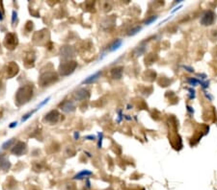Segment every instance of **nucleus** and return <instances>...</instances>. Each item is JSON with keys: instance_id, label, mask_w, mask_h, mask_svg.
Segmentation results:
<instances>
[{"instance_id": "nucleus-27", "label": "nucleus", "mask_w": 217, "mask_h": 190, "mask_svg": "<svg viewBox=\"0 0 217 190\" xmlns=\"http://www.w3.org/2000/svg\"><path fill=\"white\" fill-rule=\"evenodd\" d=\"M98 148H100L102 147V140H103V134L102 133H98Z\"/></svg>"}, {"instance_id": "nucleus-35", "label": "nucleus", "mask_w": 217, "mask_h": 190, "mask_svg": "<svg viewBox=\"0 0 217 190\" xmlns=\"http://www.w3.org/2000/svg\"><path fill=\"white\" fill-rule=\"evenodd\" d=\"M197 77H200L202 81H204V80H207V78H208V76L205 75V74H204V73H198L197 74Z\"/></svg>"}, {"instance_id": "nucleus-41", "label": "nucleus", "mask_w": 217, "mask_h": 190, "mask_svg": "<svg viewBox=\"0 0 217 190\" xmlns=\"http://www.w3.org/2000/svg\"><path fill=\"white\" fill-rule=\"evenodd\" d=\"M16 125H18V122H13V123H11V125L9 127L10 128H14V127H16Z\"/></svg>"}, {"instance_id": "nucleus-6", "label": "nucleus", "mask_w": 217, "mask_h": 190, "mask_svg": "<svg viewBox=\"0 0 217 190\" xmlns=\"http://www.w3.org/2000/svg\"><path fill=\"white\" fill-rule=\"evenodd\" d=\"M18 44V37L15 33H8L4 38V45L9 50H14Z\"/></svg>"}, {"instance_id": "nucleus-5", "label": "nucleus", "mask_w": 217, "mask_h": 190, "mask_svg": "<svg viewBox=\"0 0 217 190\" xmlns=\"http://www.w3.org/2000/svg\"><path fill=\"white\" fill-rule=\"evenodd\" d=\"M216 20V13L211 10H208L203 13V15L200 18V23L203 26H210L214 24Z\"/></svg>"}, {"instance_id": "nucleus-43", "label": "nucleus", "mask_w": 217, "mask_h": 190, "mask_svg": "<svg viewBox=\"0 0 217 190\" xmlns=\"http://www.w3.org/2000/svg\"><path fill=\"white\" fill-rule=\"evenodd\" d=\"M2 19H3V15H2V13L0 12V21H1Z\"/></svg>"}, {"instance_id": "nucleus-11", "label": "nucleus", "mask_w": 217, "mask_h": 190, "mask_svg": "<svg viewBox=\"0 0 217 190\" xmlns=\"http://www.w3.org/2000/svg\"><path fill=\"white\" fill-rule=\"evenodd\" d=\"M75 99L77 101H83L87 100L90 97V91L87 89H79L75 92Z\"/></svg>"}, {"instance_id": "nucleus-13", "label": "nucleus", "mask_w": 217, "mask_h": 190, "mask_svg": "<svg viewBox=\"0 0 217 190\" xmlns=\"http://www.w3.org/2000/svg\"><path fill=\"white\" fill-rule=\"evenodd\" d=\"M60 109H61L64 112L70 113V112H73L75 111V105L73 101L67 100V101L61 103V105H60Z\"/></svg>"}, {"instance_id": "nucleus-38", "label": "nucleus", "mask_w": 217, "mask_h": 190, "mask_svg": "<svg viewBox=\"0 0 217 190\" xmlns=\"http://www.w3.org/2000/svg\"><path fill=\"white\" fill-rule=\"evenodd\" d=\"M123 118H125V120H127V121L132 120V116H130V115H128V114H123Z\"/></svg>"}, {"instance_id": "nucleus-16", "label": "nucleus", "mask_w": 217, "mask_h": 190, "mask_svg": "<svg viewBox=\"0 0 217 190\" xmlns=\"http://www.w3.org/2000/svg\"><path fill=\"white\" fill-rule=\"evenodd\" d=\"M101 74H102V72L100 70V71H98V72H96V73H94L93 75H90L88 78H86L84 80L83 82H82V84H85V85H88V84H92V83H94V82H96L97 80L98 79V78H100V76H101Z\"/></svg>"}, {"instance_id": "nucleus-42", "label": "nucleus", "mask_w": 217, "mask_h": 190, "mask_svg": "<svg viewBox=\"0 0 217 190\" xmlns=\"http://www.w3.org/2000/svg\"><path fill=\"white\" fill-rule=\"evenodd\" d=\"M132 109V106H131L130 104H128L127 106H126V109Z\"/></svg>"}, {"instance_id": "nucleus-14", "label": "nucleus", "mask_w": 217, "mask_h": 190, "mask_svg": "<svg viewBox=\"0 0 217 190\" xmlns=\"http://www.w3.org/2000/svg\"><path fill=\"white\" fill-rule=\"evenodd\" d=\"M123 45V40H121V38H117V40H113L112 42L109 44L108 46H107V49L106 51L108 52H114L118 50V49H120L121 46Z\"/></svg>"}, {"instance_id": "nucleus-40", "label": "nucleus", "mask_w": 217, "mask_h": 190, "mask_svg": "<svg viewBox=\"0 0 217 190\" xmlns=\"http://www.w3.org/2000/svg\"><path fill=\"white\" fill-rule=\"evenodd\" d=\"M86 187L88 189H90L91 188V183H90V181H89V179H86Z\"/></svg>"}, {"instance_id": "nucleus-10", "label": "nucleus", "mask_w": 217, "mask_h": 190, "mask_svg": "<svg viewBox=\"0 0 217 190\" xmlns=\"http://www.w3.org/2000/svg\"><path fill=\"white\" fill-rule=\"evenodd\" d=\"M35 60H36V56L35 54L33 53V52L29 51V52H26L25 54H24L23 56V62L24 64H25L26 67H33L35 64Z\"/></svg>"}, {"instance_id": "nucleus-20", "label": "nucleus", "mask_w": 217, "mask_h": 190, "mask_svg": "<svg viewBox=\"0 0 217 190\" xmlns=\"http://www.w3.org/2000/svg\"><path fill=\"white\" fill-rule=\"evenodd\" d=\"M188 91V99L189 100H193L196 97V90L194 89V87H186Z\"/></svg>"}, {"instance_id": "nucleus-18", "label": "nucleus", "mask_w": 217, "mask_h": 190, "mask_svg": "<svg viewBox=\"0 0 217 190\" xmlns=\"http://www.w3.org/2000/svg\"><path fill=\"white\" fill-rule=\"evenodd\" d=\"M10 168H11V162L5 156H1V158H0V169L3 170V171H7Z\"/></svg>"}, {"instance_id": "nucleus-8", "label": "nucleus", "mask_w": 217, "mask_h": 190, "mask_svg": "<svg viewBox=\"0 0 217 190\" xmlns=\"http://www.w3.org/2000/svg\"><path fill=\"white\" fill-rule=\"evenodd\" d=\"M27 151V146L26 143L22 141H18L16 143V145L13 147L12 153L16 156H22L23 154H25Z\"/></svg>"}, {"instance_id": "nucleus-19", "label": "nucleus", "mask_w": 217, "mask_h": 190, "mask_svg": "<svg viewBox=\"0 0 217 190\" xmlns=\"http://www.w3.org/2000/svg\"><path fill=\"white\" fill-rule=\"evenodd\" d=\"M186 83H187L189 86H191V87H194L199 85L200 80L197 78H194V77H188V78L186 79Z\"/></svg>"}, {"instance_id": "nucleus-7", "label": "nucleus", "mask_w": 217, "mask_h": 190, "mask_svg": "<svg viewBox=\"0 0 217 190\" xmlns=\"http://www.w3.org/2000/svg\"><path fill=\"white\" fill-rule=\"evenodd\" d=\"M18 71H20L18 65L14 62H10L6 65V67H5V73H6L7 78H13V77H15L16 74L18 73Z\"/></svg>"}, {"instance_id": "nucleus-33", "label": "nucleus", "mask_w": 217, "mask_h": 190, "mask_svg": "<svg viewBox=\"0 0 217 190\" xmlns=\"http://www.w3.org/2000/svg\"><path fill=\"white\" fill-rule=\"evenodd\" d=\"M204 95H205V97L208 99V101H211L213 99V96L210 94V93H208V92H207L205 90H204Z\"/></svg>"}, {"instance_id": "nucleus-25", "label": "nucleus", "mask_w": 217, "mask_h": 190, "mask_svg": "<svg viewBox=\"0 0 217 190\" xmlns=\"http://www.w3.org/2000/svg\"><path fill=\"white\" fill-rule=\"evenodd\" d=\"M199 85H201V87L204 90H205L207 89H208V87H210V81H208V80H204V81H202V80H200V83Z\"/></svg>"}, {"instance_id": "nucleus-2", "label": "nucleus", "mask_w": 217, "mask_h": 190, "mask_svg": "<svg viewBox=\"0 0 217 190\" xmlns=\"http://www.w3.org/2000/svg\"><path fill=\"white\" fill-rule=\"evenodd\" d=\"M58 80V75L54 71H45L41 74L39 78V84L41 87H48L54 84Z\"/></svg>"}, {"instance_id": "nucleus-15", "label": "nucleus", "mask_w": 217, "mask_h": 190, "mask_svg": "<svg viewBox=\"0 0 217 190\" xmlns=\"http://www.w3.org/2000/svg\"><path fill=\"white\" fill-rule=\"evenodd\" d=\"M123 68L122 66H116L111 69L110 75L114 80H120L123 76Z\"/></svg>"}, {"instance_id": "nucleus-37", "label": "nucleus", "mask_w": 217, "mask_h": 190, "mask_svg": "<svg viewBox=\"0 0 217 190\" xmlns=\"http://www.w3.org/2000/svg\"><path fill=\"white\" fill-rule=\"evenodd\" d=\"M182 5H178V6L175 7L174 9H173V10L171 11V13H176V12H177V11H178V10H180V8H182Z\"/></svg>"}, {"instance_id": "nucleus-28", "label": "nucleus", "mask_w": 217, "mask_h": 190, "mask_svg": "<svg viewBox=\"0 0 217 190\" xmlns=\"http://www.w3.org/2000/svg\"><path fill=\"white\" fill-rule=\"evenodd\" d=\"M33 27H34V24H33L32 21H27L25 24V31L26 32H31L33 30Z\"/></svg>"}, {"instance_id": "nucleus-1", "label": "nucleus", "mask_w": 217, "mask_h": 190, "mask_svg": "<svg viewBox=\"0 0 217 190\" xmlns=\"http://www.w3.org/2000/svg\"><path fill=\"white\" fill-rule=\"evenodd\" d=\"M33 92H34V89L32 85H25V86L20 87L16 93V102L18 106L28 103L33 97Z\"/></svg>"}, {"instance_id": "nucleus-30", "label": "nucleus", "mask_w": 217, "mask_h": 190, "mask_svg": "<svg viewBox=\"0 0 217 190\" xmlns=\"http://www.w3.org/2000/svg\"><path fill=\"white\" fill-rule=\"evenodd\" d=\"M49 100H50V96H48V97H46V98L45 99V100H43V101L42 102V103H40L39 105H38V106H37V109H39L42 108L43 106H45V105L46 103H47V102H48Z\"/></svg>"}, {"instance_id": "nucleus-21", "label": "nucleus", "mask_w": 217, "mask_h": 190, "mask_svg": "<svg viewBox=\"0 0 217 190\" xmlns=\"http://www.w3.org/2000/svg\"><path fill=\"white\" fill-rule=\"evenodd\" d=\"M158 16L157 15H152V16H149L146 20L144 21V24L145 25H151V24H153L155 21L157 20Z\"/></svg>"}, {"instance_id": "nucleus-39", "label": "nucleus", "mask_w": 217, "mask_h": 190, "mask_svg": "<svg viewBox=\"0 0 217 190\" xmlns=\"http://www.w3.org/2000/svg\"><path fill=\"white\" fill-rule=\"evenodd\" d=\"M73 137H75V140L79 139V137H80V134H79V132H75V134H73Z\"/></svg>"}, {"instance_id": "nucleus-22", "label": "nucleus", "mask_w": 217, "mask_h": 190, "mask_svg": "<svg viewBox=\"0 0 217 190\" xmlns=\"http://www.w3.org/2000/svg\"><path fill=\"white\" fill-rule=\"evenodd\" d=\"M142 30V26H135V27H133V28H131L130 30V32H128V36H135L136 34H138V33L141 31Z\"/></svg>"}, {"instance_id": "nucleus-4", "label": "nucleus", "mask_w": 217, "mask_h": 190, "mask_svg": "<svg viewBox=\"0 0 217 190\" xmlns=\"http://www.w3.org/2000/svg\"><path fill=\"white\" fill-rule=\"evenodd\" d=\"M49 40V32L48 30L46 29H43L40 30V31L36 32L34 35H33V42L35 44L38 45H43L47 43V41Z\"/></svg>"}, {"instance_id": "nucleus-32", "label": "nucleus", "mask_w": 217, "mask_h": 190, "mask_svg": "<svg viewBox=\"0 0 217 190\" xmlns=\"http://www.w3.org/2000/svg\"><path fill=\"white\" fill-rule=\"evenodd\" d=\"M186 109H187L188 113L190 114V115H193V114H194L195 111H194V109L192 108L191 106H189V105H186Z\"/></svg>"}, {"instance_id": "nucleus-3", "label": "nucleus", "mask_w": 217, "mask_h": 190, "mask_svg": "<svg viewBox=\"0 0 217 190\" xmlns=\"http://www.w3.org/2000/svg\"><path fill=\"white\" fill-rule=\"evenodd\" d=\"M77 67V62L75 60H66L63 62L59 66V73L62 76H68Z\"/></svg>"}, {"instance_id": "nucleus-17", "label": "nucleus", "mask_w": 217, "mask_h": 190, "mask_svg": "<svg viewBox=\"0 0 217 190\" xmlns=\"http://www.w3.org/2000/svg\"><path fill=\"white\" fill-rule=\"evenodd\" d=\"M92 175H93V172L89 171V170H82V171L77 173V174H76L73 179V180H83V179L90 177V176H92Z\"/></svg>"}, {"instance_id": "nucleus-9", "label": "nucleus", "mask_w": 217, "mask_h": 190, "mask_svg": "<svg viewBox=\"0 0 217 190\" xmlns=\"http://www.w3.org/2000/svg\"><path fill=\"white\" fill-rule=\"evenodd\" d=\"M60 119V113L58 112V111H50L48 113L45 114V121H46L49 124H56Z\"/></svg>"}, {"instance_id": "nucleus-26", "label": "nucleus", "mask_w": 217, "mask_h": 190, "mask_svg": "<svg viewBox=\"0 0 217 190\" xmlns=\"http://www.w3.org/2000/svg\"><path fill=\"white\" fill-rule=\"evenodd\" d=\"M117 115H118L117 122L118 123H121L123 120V109H118V111H117Z\"/></svg>"}, {"instance_id": "nucleus-34", "label": "nucleus", "mask_w": 217, "mask_h": 190, "mask_svg": "<svg viewBox=\"0 0 217 190\" xmlns=\"http://www.w3.org/2000/svg\"><path fill=\"white\" fill-rule=\"evenodd\" d=\"M16 18H18V13H16V11H13V15H12V22L13 23H15Z\"/></svg>"}, {"instance_id": "nucleus-29", "label": "nucleus", "mask_w": 217, "mask_h": 190, "mask_svg": "<svg viewBox=\"0 0 217 190\" xmlns=\"http://www.w3.org/2000/svg\"><path fill=\"white\" fill-rule=\"evenodd\" d=\"M36 111H37V109H34V111H32L28 112V113L24 114L23 116H22V118H21V121H22V122H24V121H26L27 119H28V118H30V117L32 116V115H33V113H34V112H36Z\"/></svg>"}, {"instance_id": "nucleus-12", "label": "nucleus", "mask_w": 217, "mask_h": 190, "mask_svg": "<svg viewBox=\"0 0 217 190\" xmlns=\"http://www.w3.org/2000/svg\"><path fill=\"white\" fill-rule=\"evenodd\" d=\"M60 53H61L62 58H64L66 60H70L75 56V50H73V48L71 46L68 45L63 46L61 50H60Z\"/></svg>"}, {"instance_id": "nucleus-36", "label": "nucleus", "mask_w": 217, "mask_h": 190, "mask_svg": "<svg viewBox=\"0 0 217 190\" xmlns=\"http://www.w3.org/2000/svg\"><path fill=\"white\" fill-rule=\"evenodd\" d=\"M85 139H87V140H95L96 139V136H93V134H90V136H86L84 137Z\"/></svg>"}, {"instance_id": "nucleus-23", "label": "nucleus", "mask_w": 217, "mask_h": 190, "mask_svg": "<svg viewBox=\"0 0 217 190\" xmlns=\"http://www.w3.org/2000/svg\"><path fill=\"white\" fill-rule=\"evenodd\" d=\"M145 50H146V46L140 45L135 49V50H134V53H135L136 56H140V55H142L143 53H144Z\"/></svg>"}, {"instance_id": "nucleus-31", "label": "nucleus", "mask_w": 217, "mask_h": 190, "mask_svg": "<svg viewBox=\"0 0 217 190\" xmlns=\"http://www.w3.org/2000/svg\"><path fill=\"white\" fill-rule=\"evenodd\" d=\"M182 67L185 71H187V72H189V73H193V72H194V68L192 67V66H189V65H184V64H182Z\"/></svg>"}, {"instance_id": "nucleus-24", "label": "nucleus", "mask_w": 217, "mask_h": 190, "mask_svg": "<svg viewBox=\"0 0 217 190\" xmlns=\"http://www.w3.org/2000/svg\"><path fill=\"white\" fill-rule=\"evenodd\" d=\"M14 142H15V138H11L9 140H7V141H5L3 143V145H2V149L6 150V149H8V148H10L11 146L13 145Z\"/></svg>"}, {"instance_id": "nucleus-44", "label": "nucleus", "mask_w": 217, "mask_h": 190, "mask_svg": "<svg viewBox=\"0 0 217 190\" xmlns=\"http://www.w3.org/2000/svg\"><path fill=\"white\" fill-rule=\"evenodd\" d=\"M0 158H1V153H0Z\"/></svg>"}]
</instances>
